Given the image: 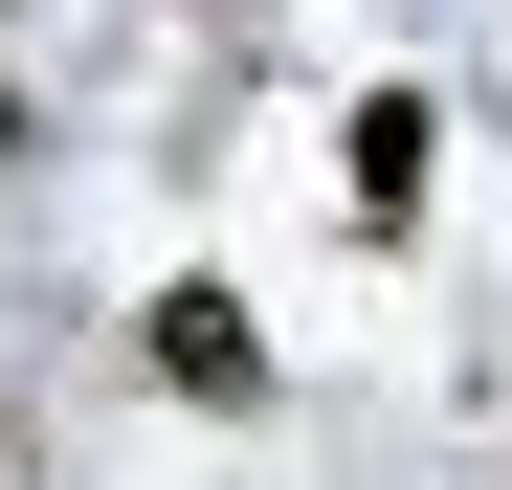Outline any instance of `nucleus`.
I'll use <instances>...</instances> for the list:
<instances>
[{
	"label": "nucleus",
	"mask_w": 512,
	"mask_h": 490,
	"mask_svg": "<svg viewBox=\"0 0 512 490\" xmlns=\"http://www.w3.org/2000/svg\"><path fill=\"white\" fill-rule=\"evenodd\" d=\"M156 379H179V401H268V335H245V290H156Z\"/></svg>",
	"instance_id": "nucleus-1"
},
{
	"label": "nucleus",
	"mask_w": 512,
	"mask_h": 490,
	"mask_svg": "<svg viewBox=\"0 0 512 490\" xmlns=\"http://www.w3.org/2000/svg\"><path fill=\"white\" fill-rule=\"evenodd\" d=\"M357 201H379V223L423 201V90H379V112H357Z\"/></svg>",
	"instance_id": "nucleus-2"
}]
</instances>
